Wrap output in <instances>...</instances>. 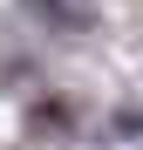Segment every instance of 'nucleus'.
<instances>
[{
    "mask_svg": "<svg viewBox=\"0 0 143 150\" xmlns=\"http://www.w3.org/2000/svg\"><path fill=\"white\" fill-rule=\"evenodd\" d=\"M34 7L55 21V28H89L95 21V0H34Z\"/></svg>",
    "mask_w": 143,
    "mask_h": 150,
    "instance_id": "nucleus-1",
    "label": "nucleus"
}]
</instances>
